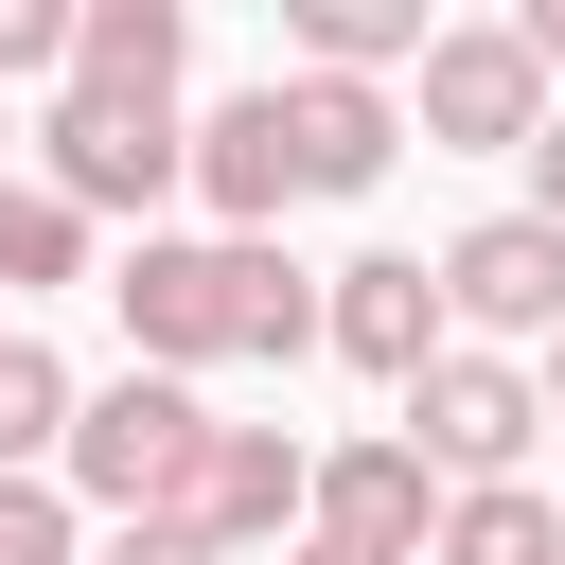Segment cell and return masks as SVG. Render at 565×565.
Masks as SVG:
<instances>
[{"mask_svg":"<svg viewBox=\"0 0 565 565\" xmlns=\"http://www.w3.org/2000/svg\"><path fill=\"white\" fill-rule=\"evenodd\" d=\"M194 194L230 212V247H265V230L300 212V141H282V88H230V106L194 124Z\"/></svg>","mask_w":565,"mask_h":565,"instance_id":"cell-10","label":"cell"},{"mask_svg":"<svg viewBox=\"0 0 565 565\" xmlns=\"http://www.w3.org/2000/svg\"><path fill=\"white\" fill-rule=\"evenodd\" d=\"M547 406H565V335H547Z\"/></svg>","mask_w":565,"mask_h":565,"instance_id":"cell-23","label":"cell"},{"mask_svg":"<svg viewBox=\"0 0 565 565\" xmlns=\"http://www.w3.org/2000/svg\"><path fill=\"white\" fill-rule=\"evenodd\" d=\"M194 459H212V406H194L177 371H124V388H88V406H71L53 494H71V512H124V530H177Z\"/></svg>","mask_w":565,"mask_h":565,"instance_id":"cell-2","label":"cell"},{"mask_svg":"<svg viewBox=\"0 0 565 565\" xmlns=\"http://www.w3.org/2000/svg\"><path fill=\"white\" fill-rule=\"evenodd\" d=\"M441 318H459V353L565 335V230H547V212H477V230L441 247Z\"/></svg>","mask_w":565,"mask_h":565,"instance_id":"cell-7","label":"cell"},{"mask_svg":"<svg viewBox=\"0 0 565 565\" xmlns=\"http://www.w3.org/2000/svg\"><path fill=\"white\" fill-rule=\"evenodd\" d=\"M318 353H353L371 388H424V371L459 353V318H441V265H406V247L335 265V282H318Z\"/></svg>","mask_w":565,"mask_h":565,"instance_id":"cell-6","label":"cell"},{"mask_svg":"<svg viewBox=\"0 0 565 565\" xmlns=\"http://www.w3.org/2000/svg\"><path fill=\"white\" fill-rule=\"evenodd\" d=\"M282 141H300V194H371L406 159L388 88H353V71H282Z\"/></svg>","mask_w":565,"mask_h":565,"instance_id":"cell-11","label":"cell"},{"mask_svg":"<svg viewBox=\"0 0 565 565\" xmlns=\"http://www.w3.org/2000/svg\"><path fill=\"white\" fill-rule=\"evenodd\" d=\"M0 282H88V212L35 194V177H0Z\"/></svg>","mask_w":565,"mask_h":565,"instance_id":"cell-16","label":"cell"},{"mask_svg":"<svg viewBox=\"0 0 565 565\" xmlns=\"http://www.w3.org/2000/svg\"><path fill=\"white\" fill-rule=\"evenodd\" d=\"M177 53H194L177 0H71V88H106V106H177Z\"/></svg>","mask_w":565,"mask_h":565,"instance_id":"cell-12","label":"cell"},{"mask_svg":"<svg viewBox=\"0 0 565 565\" xmlns=\"http://www.w3.org/2000/svg\"><path fill=\"white\" fill-rule=\"evenodd\" d=\"M424 565H565V512L530 494V477H494V494H441V547Z\"/></svg>","mask_w":565,"mask_h":565,"instance_id":"cell-14","label":"cell"},{"mask_svg":"<svg viewBox=\"0 0 565 565\" xmlns=\"http://www.w3.org/2000/svg\"><path fill=\"white\" fill-rule=\"evenodd\" d=\"M35 194H71V212H159L177 177H194V124L177 106H106V88H53V124H35Z\"/></svg>","mask_w":565,"mask_h":565,"instance_id":"cell-3","label":"cell"},{"mask_svg":"<svg viewBox=\"0 0 565 565\" xmlns=\"http://www.w3.org/2000/svg\"><path fill=\"white\" fill-rule=\"evenodd\" d=\"M106 565H230V547H194V530H106Z\"/></svg>","mask_w":565,"mask_h":565,"instance_id":"cell-19","label":"cell"},{"mask_svg":"<svg viewBox=\"0 0 565 565\" xmlns=\"http://www.w3.org/2000/svg\"><path fill=\"white\" fill-rule=\"evenodd\" d=\"M512 53H530V71H565V0H530V18H512Z\"/></svg>","mask_w":565,"mask_h":565,"instance_id":"cell-21","label":"cell"},{"mask_svg":"<svg viewBox=\"0 0 565 565\" xmlns=\"http://www.w3.org/2000/svg\"><path fill=\"white\" fill-rule=\"evenodd\" d=\"M300 530H335V547H388V565H424V547H441V477L406 459V424H388V441H335V459H318V512H300Z\"/></svg>","mask_w":565,"mask_h":565,"instance_id":"cell-9","label":"cell"},{"mask_svg":"<svg viewBox=\"0 0 565 565\" xmlns=\"http://www.w3.org/2000/svg\"><path fill=\"white\" fill-rule=\"evenodd\" d=\"M71 88V0H0V88Z\"/></svg>","mask_w":565,"mask_h":565,"instance_id":"cell-17","label":"cell"},{"mask_svg":"<svg viewBox=\"0 0 565 565\" xmlns=\"http://www.w3.org/2000/svg\"><path fill=\"white\" fill-rule=\"evenodd\" d=\"M530 212L565 230V106H547V141H530Z\"/></svg>","mask_w":565,"mask_h":565,"instance_id":"cell-20","label":"cell"},{"mask_svg":"<svg viewBox=\"0 0 565 565\" xmlns=\"http://www.w3.org/2000/svg\"><path fill=\"white\" fill-rule=\"evenodd\" d=\"M71 406H88V388H71L35 335H0V477H53V459H71Z\"/></svg>","mask_w":565,"mask_h":565,"instance_id":"cell-15","label":"cell"},{"mask_svg":"<svg viewBox=\"0 0 565 565\" xmlns=\"http://www.w3.org/2000/svg\"><path fill=\"white\" fill-rule=\"evenodd\" d=\"M424 141H459V159H530L547 141V71L512 53V18H459V35H424Z\"/></svg>","mask_w":565,"mask_h":565,"instance_id":"cell-8","label":"cell"},{"mask_svg":"<svg viewBox=\"0 0 565 565\" xmlns=\"http://www.w3.org/2000/svg\"><path fill=\"white\" fill-rule=\"evenodd\" d=\"M0 159H18V124H0Z\"/></svg>","mask_w":565,"mask_h":565,"instance_id":"cell-24","label":"cell"},{"mask_svg":"<svg viewBox=\"0 0 565 565\" xmlns=\"http://www.w3.org/2000/svg\"><path fill=\"white\" fill-rule=\"evenodd\" d=\"M282 565H388V547H335V530H300V547H282Z\"/></svg>","mask_w":565,"mask_h":565,"instance_id":"cell-22","label":"cell"},{"mask_svg":"<svg viewBox=\"0 0 565 565\" xmlns=\"http://www.w3.org/2000/svg\"><path fill=\"white\" fill-rule=\"evenodd\" d=\"M300 512H318V441H300V424H212V459H194L177 530L247 565V547H300Z\"/></svg>","mask_w":565,"mask_h":565,"instance_id":"cell-5","label":"cell"},{"mask_svg":"<svg viewBox=\"0 0 565 565\" xmlns=\"http://www.w3.org/2000/svg\"><path fill=\"white\" fill-rule=\"evenodd\" d=\"M530 424H547V388H530L512 353H441V371L406 388V459H424L441 494H494V477L530 459Z\"/></svg>","mask_w":565,"mask_h":565,"instance_id":"cell-4","label":"cell"},{"mask_svg":"<svg viewBox=\"0 0 565 565\" xmlns=\"http://www.w3.org/2000/svg\"><path fill=\"white\" fill-rule=\"evenodd\" d=\"M106 300H124L141 371H177V388L230 371V353H265V371L318 353V282H300L282 247H230V230H212V247H159V230H141V247L106 265Z\"/></svg>","mask_w":565,"mask_h":565,"instance_id":"cell-1","label":"cell"},{"mask_svg":"<svg viewBox=\"0 0 565 565\" xmlns=\"http://www.w3.org/2000/svg\"><path fill=\"white\" fill-rule=\"evenodd\" d=\"M0 565H71V494L53 477H0Z\"/></svg>","mask_w":565,"mask_h":565,"instance_id":"cell-18","label":"cell"},{"mask_svg":"<svg viewBox=\"0 0 565 565\" xmlns=\"http://www.w3.org/2000/svg\"><path fill=\"white\" fill-rule=\"evenodd\" d=\"M424 0H282V53L300 71H353V88H388V71H424Z\"/></svg>","mask_w":565,"mask_h":565,"instance_id":"cell-13","label":"cell"}]
</instances>
